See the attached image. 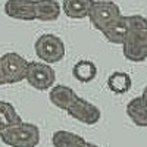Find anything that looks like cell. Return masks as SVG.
<instances>
[{"label":"cell","mask_w":147,"mask_h":147,"mask_svg":"<svg viewBox=\"0 0 147 147\" xmlns=\"http://www.w3.org/2000/svg\"><path fill=\"white\" fill-rule=\"evenodd\" d=\"M60 10L56 0H35V21L53 22L60 16Z\"/></svg>","instance_id":"11"},{"label":"cell","mask_w":147,"mask_h":147,"mask_svg":"<svg viewBox=\"0 0 147 147\" xmlns=\"http://www.w3.org/2000/svg\"><path fill=\"white\" fill-rule=\"evenodd\" d=\"M127 115L137 127H147V100L141 96L134 97L127 105Z\"/></svg>","instance_id":"12"},{"label":"cell","mask_w":147,"mask_h":147,"mask_svg":"<svg viewBox=\"0 0 147 147\" xmlns=\"http://www.w3.org/2000/svg\"><path fill=\"white\" fill-rule=\"evenodd\" d=\"M141 97L147 100V85H146V87H144V90H143V94H141Z\"/></svg>","instance_id":"19"},{"label":"cell","mask_w":147,"mask_h":147,"mask_svg":"<svg viewBox=\"0 0 147 147\" xmlns=\"http://www.w3.org/2000/svg\"><path fill=\"white\" fill-rule=\"evenodd\" d=\"M81 147H100V146H97V144H94V143H90V141H85Z\"/></svg>","instance_id":"18"},{"label":"cell","mask_w":147,"mask_h":147,"mask_svg":"<svg viewBox=\"0 0 147 147\" xmlns=\"http://www.w3.org/2000/svg\"><path fill=\"white\" fill-rule=\"evenodd\" d=\"M35 55L44 63H57L65 57V44L60 37L55 34H43L37 38L34 44Z\"/></svg>","instance_id":"3"},{"label":"cell","mask_w":147,"mask_h":147,"mask_svg":"<svg viewBox=\"0 0 147 147\" xmlns=\"http://www.w3.org/2000/svg\"><path fill=\"white\" fill-rule=\"evenodd\" d=\"M94 0H63L62 10L68 18L72 19H84L88 16Z\"/></svg>","instance_id":"13"},{"label":"cell","mask_w":147,"mask_h":147,"mask_svg":"<svg viewBox=\"0 0 147 147\" xmlns=\"http://www.w3.org/2000/svg\"><path fill=\"white\" fill-rule=\"evenodd\" d=\"M2 141L9 147H35L40 143V129L30 122H19L0 132Z\"/></svg>","instance_id":"2"},{"label":"cell","mask_w":147,"mask_h":147,"mask_svg":"<svg viewBox=\"0 0 147 147\" xmlns=\"http://www.w3.org/2000/svg\"><path fill=\"white\" fill-rule=\"evenodd\" d=\"M128 22H127V15H121L118 19L110 22L109 25L102 31L105 38L112 43V44H124L127 34H128Z\"/></svg>","instance_id":"9"},{"label":"cell","mask_w":147,"mask_h":147,"mask_svg":"<svg viewBox=\"0 0 147 147\" xmlns=\"http://www.w3.org/2000/svg\"><path fill=\"white\" fill-rule=\"evenodd\" d=\"M77 96L78 94L71 87L63 85V84L53 85L50 88V91H49V99H50V102L53 103V106H56L60 110H66Z\"/></svg>","instance_id":"10"},{"label":"cell","mask_w":147,"mask_h":147,"mask_svg":"<svg viewBox=\"0 0 147 147\" xmlns=\"http://www.w3.org/2000/svg\"><path fill=\"white\" fill-rule=\"evenodd\" d=\"M87 140L71 131L59 129L52 136V144L55 147H81Z\"/></svg>","instance_id":"16"},{"label":"cell","mask_w":147,"mask_h":147,"mask_svg":"<svg viewBox=\"0 0 147 147\" xmlns=\"http://www.w3.org/2000/svg\"><path fill=\"white\" fill-rule=\"evenodd\" d=\"M19 122H22V119L18 115L13 105H10L9 102L0 100V132L12 125L19 124Z\"/></svg>","instance_id":"17"},{"label":"cell","mask_w":147,"mask_h":147,"mask_svg":"<svg viewBox=\"0 0 147 147\" xmlns=\"http://www.w3.org/2000/svg\"><path fill=\"white\" fill-rule=\"evenodd\" d=\"M131 85H132V80L127 72L116 71L110 74L107 78V88L115 94H125L127 91H129Z\"/></svg>","instance_id":"14"},{"label":"cell","mask_w":147,"mask_h":147,"mask_svg":"<svg viewBox=\"0 0 147 147\" xmlns=\"http://www.w3.org/2000/svg\"><path fill=\"white\" fill-rule=\"evenodd\" d=\"M128 34L122 44L124 56L129 62H144L147 59V18L143 15H127Z\"/></svg>","instance_id":"1"},{"label":"cell","mask_w":147,"mask_h":147,"mask_svg":"<svg viewBox=\"0 0 147 147\" xmlns=\"http://www.w3.org/2000/svg\"><path fill=\"white\" fill-rule=\"evenodd\" d=\"M65 112L71 118L82 122V124H85V125H94L102 118L100 109L96 105L90 103L88 100L80 97V96H77L75 99H74V102L69 105V107L65 110Z\"/></svg>","instance_id":"7"},{"label":"cell","mask_w":147,"mask_h":147,"mask_svg":"<svg viewBox=\"0 0 147 147\" xmlns=\"http://www.w3.org/2000/svg\"><path fill=\"white\" fill-rule=\"evenodd\" d=\"M5 13L18 21H35V0H7Z\"/></svg>","instance_id":"8"},{"label":"cell","mask_w":147,"mask_h":147,"mask_svg":"<svg viewBox=\"0 0 147 147\" xmlns=\"http://www.w3.org/2000/svg\"><path fill=\"white\" fill-rule=\"evenodd\" d=\"M3 77H2V69H0V85H3Z\"/></svg>","instance_id":"20"},{"label":"cell","mask_w":147,"mask_h":147,"mask_svg":"<svg viewBox=\"0 0 147 147\" xmlns=\"http://www.w3.org/2000/svg\"><path fill=\"white\" fill-rule=\"evenodd\" d=\"M72 75L80 82H90L97 75V66L91 60H78L72 68Z\"/></svg>","instance_id":"15"},{"label":"cell","mask_w":147,"mask_h":147,"mask_svg":"<svg viewBox=\"0 0 147 147\" xmlns=\"http://www.w3.org/2000/svg\"><path fill=\"white\" fill-rule=\"evenodd\" d=\"M28 62L25 57L15 52L5 53L0 57V69H2V77L5 84H18L25 80V72Z\"/></svg>","instance_id":"6"},{"label":"cell","mask_w":147,"mask_h":147,"mask_svg":"<svg viewBox=\"0 0 147 147\" xmlns=\"http://www.w3.org/2000/svg\"><path fill=\"white\" fill-rule=\"evenodd\" d=\"M121 15L122 12L115 2H110V0H94L87 18L90 19L91 25L102 32L110 22L118 19Z\"/></svg>","instance_id":"5"},{"label":"cell","mask_w":147,"mask_h":147,"mask_svg":"<svg viewBox=\"0 0 147 147\" xmlns=\"http://www.w3.org/2000/svg\"><path fill=\"white\" fill-rule=\"evenodd\" d=\"M25 81L32 88L38 91H46V90H50L55 85L56 74L49 63L31 60V62H28V66H27Z\"/></svg>","instance_id":"4"}]
</instances>
